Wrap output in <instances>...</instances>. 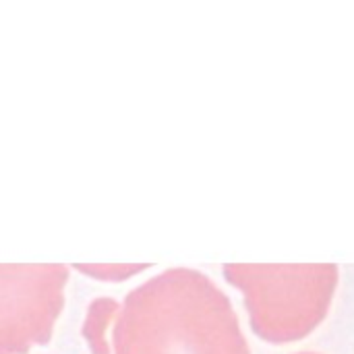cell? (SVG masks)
<instances>
[{"mask_svg": "<svg viewBox=\"0 0 354 354\" xmlns=\"http://www.w3.org/2000/svg\"><path fill=\"white\" fill-rule=\"evenodd\" d=\"M116 354H251L228 297L201 272H162L127 295Z\"/></svg>", "mask_w": 354, "mask_h": 354, "instance_id": "obj_1", "label": "cell"}, {"mask_svg": "<svg viewBox=\"0 0 354 354\" xmlns=\"http://www.w3.org/2000/svg\"><path fill=\"white\" fill-rule=\"evenodd\" d=\"M224 276L243 292L253 332L274 344L309 336L338 288L336 266H226Z\"/></svg>", "mask_w": 354, "mask_h": 354, "instance_id": "obj_2", "label": "cell"}, {"mask_svg": "<svg viewBox=\"0 0 354 354\" xmlns=\"http://www.w3.org/2000/svg\"><path fill=\"white\" fill-rule=\"evenodd\" d=\"M62 266H0V354L46 344L64 305Z\"/></svg>", "mask_w": 354, "mask_h": 354, "instance_id": "obj_3", "label": "cell"}, {"mask_svg": "<svg viewBox=\"0 0 354 354\" xmlns=\"http://www.w3.org/2000/svg\"><path fill=\"white\" fill-rule=\"evenodd\" d=\"M301 354H315V353H301Z\"/></svg>", "mask_w": 354, "mask_h": 354, "instance_id": "obj_4", "label": "cell"}]
</instances>
